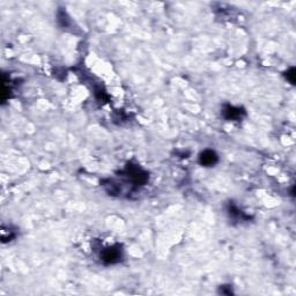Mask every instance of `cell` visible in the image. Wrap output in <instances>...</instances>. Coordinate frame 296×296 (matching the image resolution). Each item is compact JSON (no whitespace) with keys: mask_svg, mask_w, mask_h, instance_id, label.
I'll return each instance as SVG.
<instances>
[{"mask_svg":"<svg viewBox=\"0 0 296 296\" xmlns=\"http://www.w3.org/2000/svg\"><path fill=\"white\" fill-rule=\"evenodd\" d=\"M121 175L123 178L126 179L129 184L131 183L134 189L144 186L148 182V172L144 170L140 165L133 164V162H129L125 165L124 170L121 172Z\"/></svg>","mask_w":296,"mask_h":296,"instance_id":"cell-1","label":"cell"},{"mask_svg":"<svg viewBox=\"0 0 296 296\" xmlns=\"http://www.w3.org/2000/svg\"><path fill=\"white\" fill-rule=\"evenodd\" d=\"M124 251L121 244H115L111 247L104 248L99 252V259L104 265H116L122 262Z\"/></svg>","mask_w":296,"mask_h":296,"instance_id":"cell-2","label":"cell"},{"mask_svg":"<svg viewBox=\"0 0 296 296\" xmlns=\"http://www.w3.org/2000/svg\"><path fill=\"white\" fill-rule=\"evenodd\" d=\"M221 115L226 121L235 122L239 121L245 116V110L241 106H234L230 104H225L221 110Z\"/></svg>","mask_w":296,"mask_h":296,"instance_id":"cell-3","label":"cell"},{"mask_svg":"<svg viewBox=\"0 0 296 296\" xmlns=\"http://www.w3.org/2000/svg\"><path fill=\"white\" fill-rule=\"evenodd\" d=\"M218 161L219 155L217 154V152L213 151V149H205V151H202L200 155H199V164H200L202 167H214V165L218 164Z\"/></svg>","mask_w":296,"mask_h":296,"instance_id":"cell-4","label":"cell"},{"mask_svg":"<svg viewBox=\"0 0 296 296\" xmlns=\"http://www.w3.org/2000/svg\"><path fill=\"white\" fill-rule=\"evenodd\" d=\"M227 213H228L229 217H230L231 219H234V220H237V221L250 220V217L245 214V213L242 212L241 209H239L237 206L234 204V202H229V204L227 205Z\"/></svg>","mask_w":296,"mask_h":296,"instance_id":"cell-5","label":"cell"},{"mask_svg":"<svg viewBox=\"0 0 296 296\" xmlns=\"http://www.w3.org/2000/svg\"><path fill=\"white\" fill-rule=\"evenodd\" d=\"M286 79L291 82L292 85L295 84V68H289L286 73Z\"/></svg>","mask_w":296,"mask_h":296,"instance_id":"cell-6","label":"cell"}]
</instances>
